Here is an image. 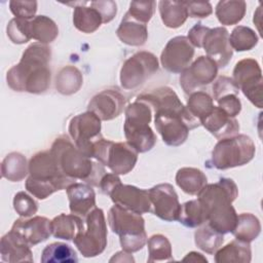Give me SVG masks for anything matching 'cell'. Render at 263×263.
I'll use <instances>...</instances> for the list:
<instances>
[{
	"label": "cell",
	"mask_w": 263,
	"mask_h": 263,
	"mask_svg": "<svg viewBox=\"0 0 263 263\" xmlns=\"http://www.w3.org/2000/svg\"><path fill=\"white\" fill-rule=\"evenodd\" d=\"M50 47L39 42L31 44L24 51L18 64L6 75L8 86L15 91L42 93L50 85Z\"/></svg>",
	"instance_id": "1"
},
{
	"label": "cell",
	"mask_w": 263,
	"mask_h": 263,
	"mask_svg": "<svg viewBox=\"0 0 263 263\" xmlns=\"http://www.w3.org/2000/svg\"><path fill=\"white\" fill-rule=\"evenodd\" d=\"M197 195L206 211L209 225L221 234L231 232L237 221V214L232 206L238 195L234 181L221 178L217 183L206 184Z\"/></svg>",
	"instance_id": "2"
},
{
	"label": "cell",
	"mask_w": 263,
	"mask_h": 263,
	"mask_svg": "<svg viewBox=\"0 0 263 263\" xmlns=\"http://www.w3.org/2000/svg\"><path fill=\"white\" fill-rule=\"evenodd\" d=\"M49 151L67 177L74 180H83L88 185L99 187L101 179L106 174L103 164L91 161L89 157L74 146L68 137H58Z\"/></svg>",
	"instance_id": "3"
},
{
	"label": "cell",
	"mask_w": 263,
	"mask_h": 263,
	"mask_svg": "<svg viewBox=\"0 0 263 263\" xmlns=\"http://www.w3.org/2000/svg\"><path fill=\"white\" fill-rule=\"evenodd\" d=\"M108 222L111 230L119 235L120 246L124 252L135 253L146 245L145 220L140 214L114 204L109 210Z\"/></svg>",
	"instance_id": "4"
},
{
	"label": "cell",
	"mask_w": 263,
	"mask_h": 263,
	"mask_svg": "<svg viewBox=\"0 0 263 263\" xmlns=\"http://www.w3.org/2000/svg\"><path fill=\"white\" fill-rule=\"evenodd\" d=\"M151 119L152 109L144 102L136 100L125 109L124 136L138 153L150 151L156 143V136L149 125Z\"/></svg>",
	"instance_id": "5"
},
{
	"label": "cell",
	"mask_w": 263,
	"mask_h": 263,
	"mask_svg": "<svg viewBox=\"0 0 263 263\" xmlns=\"http://www.w3.org/2000/svg\"><path fill=\"white\" fill-rule=\"evenodd\" d=\"M256 152L253 140L247 135L221 139L212 151L211 163L217 170L241 166L250 162Z\"/></svg>",
	"instance_id": "6"
},
{
	"label": "cell",
	"mask_w": 263,
	"mask_h": 263,
	"mask_svg": "<svg viewBox=\"0 0 263 263\" xmlns=\"http://www.w3.org/2000/svg\"><path fill=\"white\" fill-rule=\"evenodd\" d=\"M86 228L79 231L73 241L85 258L102 254L107 247V226L102 209L95 208L85 218Z\"/></svg>",
	"instance_id": "7"
},
{
	"label": "cell",
	"mask_w": 263,
	"mask_h": 263,
	"mask_svg": "<svg viewBox=\"0 0 263 263\" xmlns=\"http://www.w3.org/2000/svg\"><path fill=\"white\" fill-rule=\"evenodd\" d=\"M154 124L167 146L177 147L182 145L188 138L189 130L200 125L187 110L180 112H155Z\"/></svg>",
	"instance_id": "8"
},
{
	"label": "cell",
	"mask_w": 263,
	"mask_h": 263,
	"mask_svg": "<svg viewBox=\"0 0 263 263\" xmlns=\"http://www.w3.org/2000/svg\"><path fill=\"white\" fill-rule=\"evenodd\" d=\"M157 70L158 60L152 52L138 51L123 63L120 70V84L125 89H136Z\"/></svg>",
	"instance_id": "9"
},
{
	"label": "cell",
	"mask_w": 263,
	"mask_h": 263,
	"mask_svg": "<svg viewBox=\"0 0 263 263\" xmlns=\"http://www.w3.org/2000/svg\"><path fill=\"white\" fill-rule=\"evenodd\" d=\"M232 79L253 105L262 108V71L256 60L243 59L237 62Z\"/></svg>",
	"instance_id": "10"
},
{
	"label": "cell",
	"mask_w": 263,
	"mask_h": 263,
	"mask_svg": "<svg viewBox=\"0 0 263 263\" xmlns=\"http://www.w3.org/2000/svg\"><path fill=\"white\" fill-rule=\"evenodd\" d=\"M29 174L34 180L48 184L59 190L67 189L75 180L67 177L59 167L50 151L36 153L29 161Z\"/></svg>",
	"instance_id": "11"
},
{
	"label": "cell",
	"mask_w": 263,
	"mask_h": 263,
	"mask_svg": "<svg viewBox=\"0 0 263 263\" xmlns=\"http://www.w3.org/2000/svg\"><path fill=\"white\" fill-rule=\"evenodd\" d=\"M68 130L75 146L84 155L91 158L93 143L102 137L101 119L95 113L86 111L70 120Z\"/></svg>",
	"instance_id": "12"
},
{
	"label": "cell",
	"mask_w": 263,
	"mask_h": 263,
	"mask_svg": "<svg viewBox=\"0 0 263 263\" xmlns=\"http://www.w3.org/2000/svg\"><path fill=\"white\" fill-rule=\"evenodd\" d=\"M218 74L217 64L206 55L198 57L180 76V85L185 93H192L214 81Z\"/></svg>",
	"instance_id": "13"
},
{
	"label": "cell",
	"mask_w": 263,
	"mask_h": 263,
	"mask_svg": "<svg viewBox=\"0 0 263 263\" xmlns=\"http://www.w3.org/2000/svg\"><path fill=\"white\" fill-rule=\"evenodd\" d=\"M194 55V46L186 36H177L166 43L160 63L163 69L171 73H182L189 67Z\"/></svg>",
	"instance_id": "14"
},
{
	"label": "cell",
	"mask_w": 263,
	"mask_h": 263,
	"mask_svg": "<svg viewBox=\"0 0 263 263\" xmlns=\"http://www.w3.org/2000/svg\"><path fill=\"white\" fill-rule=\"evenodd\" d=\"M149 199L153 205V214L167 222L178 221L181 204L173 185L162 183L148 190Z\"/></svg>",
	"instance_id": "15"
},
{
	"label": "cell",
	"mask_w": 263,
	"mask_h": 263,
	"mask_svg": "<svg viewBox=\"0 0 263 263\" xmlns=\"http://www.w3.org/2000/svg\"><path fill=\"white\" fill-rule=\"evenodd\" d=\"M201 47L205 50L206 57L217 64L218 68L226 67L233 54L229 44V33L224 27L214 29L208 27L200 42Z\"/></svg>",
	"instance_id": "16"
},
{
	"label": "cell",
	"mask_w": 263,
	"mask_h": 263,
	"mask_svg": "<svg viewBox=\"0 0 263 263\" xmlns=\"http://www.w3.org/2000/svg\"><path fill=\"white\" fill-rule=\"evenodd\" d=\"M10 232L32 247L46 240L51 235V221L41 216L30 219L22 217L14 221Z\"/></svg>",
	"instance_id": "17"
},
{
	"label": "cell",
	"mask_w": 263,
	"mask_h": 263,
	"mask_svg": "<svg viewBox=\"0 0 263 263\" xmlns=\"http://www.w3.org/2000/svg\"><path fill=\"white\" fill-rule=\"evenodd\" d=\"M137 160L138 152L127 142L110 141L101 163L116 175H126L135 167Z\"/></svg>",
	"instance_id": "18"
},
{
	"label": "cell",
	"mask_w": 263,
	"mask_h": 263,
	"mask_svg": "<svg viewBox=\"0 0 263 263\" xmlns=\"http://www.w3.org/2000/svg\"><path fill=\"white\" fill-rule=\"evenodd\" d=\"M109 196L114 204L120 205L134 213L142 215L151 211L148 190L119 183L110 192Z\"/></svg>",
	"instance_id": "19"
},
{
	"label": "cell",
	"mask_w": 263,
	"mask_h": 263,
	"mask_svg": "<svg viewBox=\"0 0 263 263\" xmlns=\"http://www.w3.org/2000/svg\"><path fill=\"white\" fill-rule=\"evenodd\" d=\"M125 102V97L117 89H105L89 101L87 111L95 113L101 120H112L121 114Z\"/></svg>",
	"instance_id": "20"
},
{
	"label": "cell",
	"mask_w": 263,
	"mask_h": 263,
	"mask_svg": "<svg viewBox=\"0 0 263 263\" xmlns=\"http://www.w3.org/2000/svg\"><path fill=\"white\" fill-rule=\"evenodd\" d=\"M137 101L146 103L155 112H186L187 108L182 104L175 90L168 86H161L137 97Z\"/></svg>",
	"instance_id": "21"
},
{
	"label": "cell",
	"mask_w": 263,
	"mask_h": 263,
	"mask_svg": "<svg viewBox=\"0 0 263 263\" xmlns=\"http://www.w3.org/2000/svg\"><path fill=\"white\" fill-rule=\"evenodd\" d=\"M199 123L219 140L233 137L239 132V123L235 117L229 116L218 106H214L211 113Z\"/></svg>",
	"instance_id": "22"
},
{
	"label": "cell",
	"mask_w": 263,
	"mask_h": 263,
	"mask_svg": "<svg viewBox=\"0 0 263 263\" xmlns=\"http://www.w3.org/2000/svg\"><path fill=\"white\" fill-rule=\"evenodd\" d=\"M71 214L82 219L96 208V193L88 184L73 183L67 188Z\"/></svg>",
	"instance_id": "23"
},
{
	"label": "cell",
	"mask_w": 263,
	"mask_h": 263,
	"mask_svg": "<svg viewBox=\"0 0 263 263\" xmlns=\"http://www.w3.org/2000/svg\"><path fill=\"white\" fill-rule=\"evenodd\" d=\"M0 254L1 259L5 262H33L30 246L21 240L10 231L1 238Z\"/></svg>",
	"instance_id": "24"
},
{
	"label": "cell",
	"mask_w": 263,
	"mask_h": 263,
	"mask_svg": "<svg viewBox=\"0 0 263 263\" xmlns=\"http://www.w3.org/2000/svg\"><path fill=\"white\" fill-rule=\"evenodd\" d=\"M116 34L121 42L130 46H141L148 38L146 24L135 20L127 12L121 20Z\"/></svg>",
	"instance_id": "25"
},
{
	"label": "cell",
	"mask_w": 263,
	"mask_h": 263,
	"mask_svg": "<svg viewBox=\"0 0 263 263\" xmlns=\"http://www.w3.org/2000/svg\"><path fill=\"white\" fill-rule=\"evenodd\" d=\"M252 260L250 242L238 239L232 240L215 253L217 263H249Z\"/></svg>",
	"instance_id": "26"
},
{
	"label": "cell",
	"mask_w": 263,
	"mask_h": 263,
	"mask_svg": "<svg viewBox=\"0 0 263 263\" xmlns=\"http://www.w3.org/2000/svg\"><path fill=\"white\" fill-rule=\"evenodd\" d=\"M83 229L84 223L82 218L74 214H61L51 220V234L55 238L71 240Z\"/></svg>",
	"instance_id": "27"
},
{
	"label": "cell",
	"mask_w": 263,
	"mask_h": 263,
	"mask_svg": "<svg viewBox=\"0 0 263 263\" xmlns=\"http://www.w3.org/2000/svg\"><path fill=\"white\" fill-rule=\"evenodd\" d=\"M86 2H83L81 6H75L73 11V24L74 27L82 33H93L97 31L103 23V17L101 13L92 7L83 6Z\"/></svg>",
	"instance_id": "28"
},
{
	"label": "cell",
	"mask_w": 263,
	"mask_h": 263,
	"mask_svg": "<svg viewBox=\"0 0 263 263\" xmlns=\"http://www.w3.org/2000/svg\"><path fill=\"white\" fill-rule=\"evenodd\" d=\"M158 6L161 21L167 28L181 27L189 16L186 1H160Z\"/></svg>",
	"instance_id": "29"
},
{
	"label": "cell",
	"mask_w": 263,
	"mask_h": 263,
	"mask_svg": "<svg viewBox=\"0 0 263 263\" xmlns=\"http://www.w3.org/2000/svg\"><path fill=\"white\" fill-rule=\"evenodd\" d=\"M177 185L187 194L195 195L206 185V176L195 167H182L176 174Z\"/></svg>",
	"instance_id": "30"
},
{
	"label": "cell",
	"mask_w": 263,
	"mask_h": 263,
	"mask_svg": "<svg viewBox=\"0 0 263 263\" xmlns=\"http://www.w3.org/2000/svg\"><path fill=\"white\" fill-rule=\"evenodd\" d=\"M261 232V224L259 219L250 213H242L237 215L235 227L231 231L234 237L245 242L255 240Z\"/></svg>",
	"instance_id": "31"
},
{
	"label": "cell",
	"mask_w": 263,
	"mask_h": 263,
	"mask_svg": "<svg viewBox=\"0 0 263 263\" xmlns=\"http://www.w3.org/2000/svg\"><path fill=\"white\" fill-rule=\"evenodd\" d=\"M26 157L18 152H11L5 156L1 164V175L3 178L18 182L23 180L29 173Z\"/></svg>",
	"instance_id": "32"
},
{
	"label": "cell",
	"mask_w": 263,
	"mask_h": 263,
	"mask_svg": "<svg viewBox=\"0 0 263 263\" xmlns=\"http://www.w3.org/2000/svg\"><path fill=\"white\" fill-rule=\"evenodd\" d=\"M83 83L81 72L74 66H66L57 74L55 88L62 95H73L77 92Z\"/></svg>",
	"instance_id": "33"
},
{
	"label": "cell",
	"mask_w": 263,
	"mask_h": 263,
	"mask_svg": "<svg viewBox=\"0 0 263 263\" xmlns=\"http://www.w3.org/2000/svg\"><path fill=\"white\" fill-rule=\"evenodd\" d=\"M247 4L245 1L228 0L219 1L216 6V16L218 21L225 26H231L239 23L246 13Z\"/></svg>",
	"instance_id": "34"
},
{
	"label": "cell",
	"mask_w": 263,
	"mask_h": 263,
	"mask_svg": "<svg viewBox=\"0 0 263 263\" xmlns=\"http://www.w3.org/2000/svg\"><path fill=\"white\" fill-rule=\"evenodd\" d=\"M31 38L39 43L47 44L52 42L59 34L57 24L46 15H37L30 20Z\"/></svg>",
	"instance_id": "35"
},
{
	"label": "cell",
	"mask_w": 263,
	"mask_h": 263,
	"mask_svg": "<svg viewBox=\"0 0 263 263\" xmlns=\"http://www.w3.org/2000/svg\"><path fill=\"white\" fill-rule=\"evenodd\" d=\"M178 221L186 227L195 228L208 221V214L198 199L189 200L181 205Z\"/></svg>",
	"instance_id": "36"
},
{
	"label": "cell",
	"mask_w": 263,
	"mask_h": 263,
	"mask_svg": "<svg viewBox=\"0 0 263 263\" xmlns=\"http://www.w3.org/2000/svg\"><path fill=\"white\" fill-rule=\"evenodd\" d=\"M42 263H76V252L67 243L52 242L46 246L41 254Z\"/></svg>",
	"instance_id": "37"
},
{
	"label": "cell",
	"mask_w": 263,
	"mask_h": 263,
	"mask_svg": "<svg viewBox=\"0 0 263 263\" xmlns=\"http://www.w3.org/2000/svg\"><path fill=\"white\" fill-rule=\"evenodd\" d=\"M194 240L197 248L208 254L213 255L222 246L224 238L223 234L216 231L208 224L195 231Z\"/></svg>",
	"instance_id": "38"
},
{
	"label": "cell",
	"mask_w": 263,
	"mask_h": 263,
	"mask_svg": "<svg viewBox=\"0 0 263 263\" xmlns=\"http://www.w3.org/2000/svg\"><path fill=\"white\" fill-rule=\"evenodd\" d=\"M187 110L198 121L208 116L214 108L213 98L205 91L197 90L190 93L187 100Z\"/></svg>",
	"instance_id": "39"
},
{
	"label": "cell",
	"mask_w": 263,
	"mask_h": 263,
	"mask_svg": "<svg viewBox=\"0 0 263 263\" xmlns=\"http://www.w3.org/2000/svg\"><path fill=\"white\" fill-rule=\"evenodd\" d=\"M148 246V262L172 261V245L166 236L162 234H154L147 240Z\"/></svg>",
	"instance_id": "40"
},
{
	"label": "cell",
	"mask_w": 263,
	"mask_h": 263,
	"mask_svg": "<svg viewBox=\"0 0 263 263\" xmlns=\"http://www.w3.org/2000/svg\"><path fill=\"white\" fill-rule=\"evenodd\" d=\"M258 43V36L254 30L245 26L235 27L230 36L229 44L236 51H246L254 48Z\"/></svg>",
	"instance_id": "41"
},
{
	"label": "cell",
	"mask_w": 263,
	"mask_h": 263,
	"mask_svg": "<svg viewBox=\"0 0 263 263\" xmlns=\"http://www.w3.org/2000/svg\"><path fill=\"white\" fill-rule=\"evenodd\" d=\"M8 38L15 44H24L31 38L30 20L13 17L6 28Z\"/></svg>",
	"instance_id": "42"
},
{
	"label": "cell",
	"mask_w": 263,
	"mask_h": 263,
	"mask_svg": "<svg viewBox=\"0 0 263 263\" xmlns=\"http://www.w3.org/2000/svg\"><path fill=\"white\" fill-rule=\"evenodd\" d=\"M155 1H133L129 4L127 13L135 20L147 24L155 10Z\"/></svg>",
	"instance_id": "43"
},
{
	"label": "cell",
	"mask_w": 263,
	"mask_h": 263,
	"mask_svg": "<svg viewBox=\"0 0 263 263\" xmlns=\"http://www.w3.org/2000/svg\"><path fill=\"white\" fill-rule=\"evenodd\" d=\"M13 209L21 217L28 218L36 214L38 204L30 195L24 191H21L14 195Z\"/></svg>",
	"instance_id": "44"
},
{
	"label": "cell",
	"mask_w": 263,
	"mask_h": 263,
	"mask_svg": "<svg viewBox=\"0 0 263 263\" xmlns=\"http://www.w3.org/2000/svg\"><path fill=\"white\" fill-rule=\"evenodd\" d=\"M9 8L15 17L24 20H32L37 11L36 1H16L12 0L9 2Z\"/></svg>",
	"instance_id": "45"
},
{
	"label": "cell",
	"mask_w": 263,
	"mask_h": 263,
	"mask_svg": "<svg viewBox=\"0 0 263 263\" xmlns=\"http://www.w3.org/2000/svg\"><path fill=\"white\" fill-rule=\"evenodd\" d=\"M239 88L235 84L232 78L227 76H220L213 85L214 100L218 101L220 98L226 95H238Z\"/></svg>",
	"instance_id": "46"
},
{
	"label": "cell",
	"mask_w": 263,
	"mask_h": 263,
	"mask_svg": "<svg viewBox=\"0 0 263 263\" xmlns=\"http://www.w3.org/2000/svg\"><path fill=\"white\" fill-rule=\"evenodd\" d=\"M216 102L218 103V107L231 117H235L241 111V103L236 95H226Z\"/></svg>",
	"instance_id": "47"
},
{
	"label": "cell",
	"mask_w": 263,
	"mask_h": 263,
	"mask_svg": "<svg viewBox=\"0 0 263 263\" xmlns=\"http://www.w3.org/2000/svg\"><path fill=\"white\" fill-rule=\"evenodd\" d=\"M90 5L101 13L104 24L111 22L116 15L117 5L114 1H91Z\"/></svg>",
	"instance_id": "48"
},
{
	"label": "cell",
	"mask_w": 263,
	"mask_h": 263,
	"mask_svg": "<svg viewBox=\"0 0 263 263\" xmlns=\"http://www.w3.org/2000/svg\"><path fill=\"white\" fill-rule=\"evenodd\" d=\"M188 15L191 17H206L213 12L210 2H186Z\"/></svg>",
	"instance_id": "49"
},
{
	"label": "cell",
	"mask_w": 263,
	"mask_h": 263,
	"mask_svg": "<svg viewBox=\"0 0 263 263\" xmlns=\"http://www.w3.org/2000/svg\"><path fill=\"white\" fill-rule=\"evenodd\" d=\"M119 183H121L120 178L118 177V175L116 174H105L103 176V178L101 179V182L99 184V188L101 189L102 193L109 195L110 192L114 189V187L116 185H118Z\"/></svg>",
	"instance_id": "50"
},
{
	"label": "cell",
	"mask_w": 263,
	"mask_h": 263,
	"mask_svg": "<svg viewBox=\"0 0 263 263\" xmlns=\"http://www.w3.org/2000/svg\"><path fill=\"white\" fill-rule=\"evenodd\" d=\"M184 262L188 261V262H208V259L205 257H203L200 253H197V252H190L188 253L184 258L183 260Z\"/></svg>",
	"instance_id": "51"
},
{
	"label": "cell",
	"mask_w": 263,
	"mask_h": 263,
	"mask_svg": "<svg viewBox=\"0 0 263 263\" xmlns=\"http://www.w3.org/2000/svg\"><path fill=\"white\" fill-rule=\"evenodd\" d=\"M123 255V251H121V252H118V253H116V254H114V256L110 259V262H134L135 260H134V258L129 255V253H127V252H124V256H122Z\"/></svg>",
	"instance_id": "52"
}]
</instances>
